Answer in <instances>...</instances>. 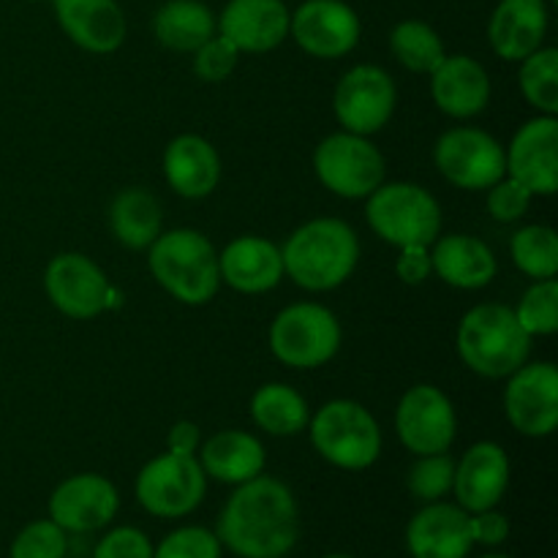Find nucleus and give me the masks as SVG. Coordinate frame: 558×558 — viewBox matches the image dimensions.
<instances>
[{"mask_svg":"<svg viewBox=\"0 0 558 558\" xmlns=\"http://www.w3.org/2000/svg\"><path fill=\"white\" fill-rule=\"evenodd\" d=\"M314 172L341 199H365L385 183L387 163L368 136L338 131L325 136L314 150Z\"/></svg>","mask_w":558,"mask_h":558,"instance_id":"6e6552de","label":"nucleus"},{"mask_svg":"<svg viewBox=\"0 0 558 558\" xmlns=\"http://www.w3.org/2000/svg\"><path fill=\"white\" fill-rule=\"evenodd\" d=\"M109 227H112L114 240L125 248H150L153 240L163 232L161 202L147 189L120 191L109 207Z\"/></svg>","mask_w":558,"mask_h":558,"instance_id":"cd10ccee","label":"nucleus"},{"mask_svg":"<svg viewBox=\"0 0 558 558\" xmlns=\"http://www.w3.org/2000/svg\"><path fill=\"white\" fill-rule=\"evenodd\" d=\"M251 420L265 434L289 439L308 428L311 409L294 387L270 381V385H262L251 398Z\"/></svg>","mask_w":558,"mask_h":558,"instance_id":"c756f323","label":"nucleus"},{"mask_svg":"<svg viewBox=\"0 0 558 558\" xmlns=\"http://www.w3.org/2000/svg\"><path fill=\"white\" fill-rule=\"evenodd\" d=\"M196 461H199L207 480H216L223 485H243L265 472L267 456L254 434L227 428L202 441L199 450H196Z\"/></svg>","mask_w":558,"mask_h":558,"instance_id":"bb28decb","label":"nucleus"},{"mask_svg":"<svg viewBox=\"0 0 558 558\" xmlns=\"http://www.w3.org/2000/svg\"><path fill=\"white\" fill-rule=\"evenodd\" d=\"M510 488V458L496 441H477L456 461L452 494L461 510L472 512L494 510Z\"/></svg>","mask_w":558,"mask_h":558,"instance_id":"6ab92c4d","label":"nucleus"},{"mask_svg":"<svg viewBox=\"0 0 558 558\" xmlns=\"http://www.w3.org/2000/svg\"><path fill=\"white\" fill-rule=\"evenodd\" d=\"M47 298L60 314L71 319H93L107 311V272L85 254L65 251L49 259L44 270Z\"/></svg>","mask_w":558,"mask_h":558,"instance_id":"2eb2a0df","label":"nucleus"},{"mask_svg":"<svg viewBox=\"0 0 558 558\" xmlns=\"http://www.w3.org/2000/svg\"><path fill=\"white\" fill-rule=\"evenodd\" d=\"M510 254L518 270L534 281L556 278L558 272V234L543 223L521 227L510 240Z\"/></svg>","mask_w":558,"mask_h":558,"instance_id":"2f4dec72","label":"nucleus"},{"mask_svg":"<svg viewBox=\"0 0 558 558\" xmlns=\"http://www.w3.org/2000/svg\"><path fill=\"white\" fill-rule=\"evenodd\" d=\"M480 558H510V556H505V554H485V556H480Z\"/></svg>","mask_w":558,"mask_h":558,"instance_id":"c03bdc74","label":"nucleus"},{"mask_svg":"<svg viewBox=\"0 0 558 558\" xmlns=\"http://www.w3.org/2000/svg\"><path fill=\"white\" fill-rule=\"evenodd\" d=\"M153 33L172 52H196L218 33L216 14L202 0H167L153 16Z\"/></svg>","mask_w":558,"mask_h":558,"instance_id":"c85d7f7f","label":"nucleus"},{"mask_svg":"<svg viewBox=\"0 0 558 558\" xmlns=\"http://www.w3.org/2000/svg\"><path fill=\"white\" fill-rule=\"evenodd\" d=\"M545 36H548L545 0H499L490 14L488 41L501 60L521 63L543 47Z\"/></svg>","mask_w":558,"mask_h":558,"instance_id":"b1692460","label":"nucleus"},{"mask_svg":"<svg viewBox=\"0 0 558 558\" xmlns=\"http://www.w3.org/2000/svg\"><path fill=\"white\" fill-rule=\"evenodd\" d=\"M456 347L469 371L485 379H507L529 363L532 336L523 330L510 305L480 303L463 314Z\"/></svg>","mask_w":558,"mask_h":558,"instance_id":"7ed1b4c3","label":"nucleus"},{"mask_svg":"<svg viewBox=\"0 0 558 558\" xmlns=\"http://www.w3.org/2000/svg\"><path fill=\"white\" fill-rule=\"evenodd\" d=\"M507 174L526 185L532 196H554L558 191V120L537 114L526 120L505 147Z\"/></svg>","mask_w":558,"mask_h":558,"instance_id":"f3484780","label":"nucleus"},{"mask_svg":"<svg viewBox=\"0 0 558 558\" xmlns=\"http://www.w3.org/2000/svg\"><path fill=\"white\" fill-rule=\"evenodd\" d=\"M322 558H354V556H347V554H330V556H322Z\"/></svg>","mask_w":558,"mask_h":558,"instance_id":"a18cd8bd","label":"nucleus"},{"mask_svg":"<svg viewBox=\"0 0 558 558\" xmlns=\"http://www.w3.org/2000/svg\"><path fill=\"white\" fill-rule=\"evenodd\" d=\"M532 191L526 185H521L518 180H512L510 174L494 183L488 189V213L501 223L521 221L529 213V205H532Z\"/></svg>","mask_w":558,"mask_h":558,"instance_id":"58836bf2","label":"nucleus"},{"mask_svg":"<svg viewBox=\"0 0 558 558\" xmlns=\"http://www.w3.org/2000/svg\"><path fill=\"white\" fill-rule=\"evenodd\" d=\"M289 36L311 58L338 60L357 47L363 25L343 0H305L289 20Z\"/></svg>","mask_w":558,"mask_h":558,"instance_id":"4468645a","label":"nucleus"},{"mask_svg":"<svg viewBox=\"0 0 558 558\" xmlns=\"http://www.w3.org/2000/svg\"><path fill=\"white\" fill-rule=\"evenodd\" d=\"M434 163L447 183L463 191H488L507 174L505 145L472 125L445 131L434 145Z\"/></svg>","mask_w":558,"mask_h":558,"instance_id":"9d476101","label":"nucleus"},{"mask_svg":"<svg viewBox=\"0 0 558 558\" xmlns=\"http://www.w3.org/2000/svg\"><path fill=\"white\" fill-rule=\"evenodd\" d=\"M452 480H456V461L447 452H436V456H417L414 466L409 469L407 485L414 499L430 505L450 494Z\"/></svg>","mask_w":558,"mask_h":558,"instance_id":"f704fd0d","label":"nucleus"},{"mask_svg":"<svg viewBox=\"0 0 558 558\" xmlns=\"http://www.w3.org/2000/svg\"><path fill=\"white\" fill-rule=\"evenodd\" d=\"M289 20L292 11L283 0H229L216 27L238 52L262 54L287 41Z\"/></svg>","mask_w":558,"mask_h":558,"instance_id":"a211bd4d","label":"nucleus"},{"mask_svg":"<svg viewBox=\"0 0 558 558\" xmlns=\"http://www.w3.org/2000/svg\"><path fill=\"white\" fill-rule=\"evenodd\" d=\"M430 272H434V265H430V245H403V248H398L396 276L407 287H420V283L428 281Z\"/></svg>","mask_w":558,"mask_h":558,"instance_id":"79ce46f5","label":"nucleus"},{"mask_svg":"<svg viewBox=\"0 0 558 558\" xmlns=\"http://www.w3.org/2000/svg\"><path fill=\"white\" fill-rule=\"evenodd\" d=\"M238 49L216 33V36L207 38V41L194 52V74L199 76L202 82L218 85V82H223L234 69H238Z\"/></svg>","mask_w":558,"mask_h":558,"instance_id":"4c0bfd02","label":"nucleus"},{"mask_svg":"<svg viewBox=\"0 0 558 558\" xmlns=\"http://www.w3.org/2000/svg\"><path fill=\"white\" fill-rule=\"evenodd\" d=\"M469 532H472L474 545H485V548H499L510 539V521L505 512L483 510L469 515Z\"/></svg>","mask_w":558,"mask_h":558,"instance_id":"a19ab883","label":"nucleus"},{"mask_svg":"<svg viewBox=\"0 0 558 558\" xmlns=\"http://www.w3.org/2000/svg\"><path fill=\"white\" fill-rule=\"evenodd\" d=\"M398 90L392 76L385 69L360 63L338 80L332 93V112L343 131L371 136L390 123L396 112Z\"/></svg>","mask_w":558,"mask_h":558,"instance_id":"9b49d317","label":"nucleus"},{"mask_svg":"<svg viewBox=\"0 0 558 558\" xmlns=\"http://www.w3.org/2000/svg\"><path fill=\"white\" fill-rule=\"evenodd\" d=\"M65 36L93 54L118 52L125 41V14L118 0H52Z\"/></svg>","mask_w":558,"mask_h":558,"instance_id":"aec40b11","label":"nucleus"},{"mask_svg":"<svg viewBox=\"0 0 558 558\" xmlns=\"http://www.w3.org/2000/svg\"><path fill=\"white\" fill-rule=\"evenodd\" d=\"M472 545L469 512L445 499L425 505L407 526L412 558H469Z\"/></svg>","mask_w":558,"mask_h":558,"instance_id":"412c9836","label":"nucleus"},{"mask_svg":"<svg viewBox=\"0 0 558 558\" xmlns=\"http://www.w3.org/2000/svg\"><path fill=\"white\" fill-rule=\"evenodd\" d=\"M163 178L183 199H205L218 189L221 158L199 134H180L163 150Z\"/></svg>","mask_w":558,"mask_h":558,"instance_id":"393cba45","label":"nucleus"},{"mask_svg":"<svg viewBox=\"0 0 558 558\" xmlns=\"http://www.w3.org/2000/svg\"><path fill=\"white\" fill-rule=\"evenodd\" d=\"M93 558H153V543L142 529L118 526L104 534Z\"/></svg>","mask_w":558,"mask_h":558,"instance_id":"ea45409f","label":"nucleus"},{"mask_svg":"<svg viewBox=\"0 0 558 558\" xmlns=\"http://www.w3.org/2000/svg\"><path fill=\"white\" fill-rule=\"evenodd\" d=\"M430 265L447 287L463 292L485 289L499 270V262L488 243L463 232L439 234L430 245Z\"/></svg>","mask_w":558,"mask_h":558,"instance_id":"a878e982","label":"nucleus"},{"mask_svg":"<svg viewBox=\"0 0 558 558\" xmlns=\"http://www.w3.org/2000/svg\"><path fill=\"white\" fill-rule=\"evenodd\" d=\"M223 545L205 526H183L153 545V558H221Z\"/></svg>","mask_w":558,"mask_h":558,"instance_id":"e433bc0d","label":"nucleus"},{"mask_svg":"<svg viewBox=\"0 0 558 558\" xmlns=\"http://www.w3.org/2000/svg\"><path fill=\"white\" fill-rule=\"evenodd\" d=\"M69 534L54 521H33L22 529L9 548V558H65Z\"/></svg>","mask_w":558,"mask_h":558,"instance_id":"c9c22d12","label":"nucleus"},{"mask_svg":"<svg viewBox=\"0 0 558 558\" xmlns=\"http://www.w3.org/2000/svg\"><path fill=\"white\" fill-rule=\"evenodd\" d=\"M396 434L412 456L450 452L458 434V414L447 392L434 385H414L396 409Z\"/></svg>","mask_w":558,"mask_h":558,"instance_id":"f8f14e48","label":"nucleus"},{"mask_svg":"<svg viewBox=\"0 0 558 558\" xmlns=\"http://www.w3.org/2000/svg\"><path fill=\"white\" fill-rule=\"evenodd\" d=\"M341 349V322L319 303L287 305L270 325V352L281 365L314 371Z\"/></svg>","mask_w":558,"mask_h":558,"instance_id":"0eeeda50","label":"nucleus"},{"mask_svg":"<svg viewBox=\"0 0 558 558\" xmlns=\"http://www.w3.org/2000/svg\"><path fill=\"white\" fill-rule=\"evenodd\" d=\"M365 218L385 243L434 245L441 234V207L430 191L417 183H381L365 196Z\"/></svg>","mask_w":558,"mask_h":558,"instance_id":"423d86ee","label":"nucleus"},{"mask_svg":"<svg viewBox=\"0 0 558 558\" xmlns=\"http://www.w3.org/2000/svg\"><path fill=\"white\" fill-rule=\"evenodd\" d=\"M283 276L305 292H330L347 283L360 262V240L341 218H314L281 245Z\"/></svg>","mask_w":558,"mask_h":558,"instance_id":"f03ea898","label":"nucleus"},{"mask_svg":"<svg viewBox=\"0 0 558 558\" xmlns=\"http://www.w3.org/2000/svg\"><path fill=\"white\" fill-rule=\"evenodd\" d=\"M392 58L414 74H430L445 60V41L423 20H403L390 33Z\"/></svg>","mask_w":558,"mask_h":558,"instance_id":"7c9ffc66","label":"nucleus"},{"mask_svg":"<svg viewBox=\"0 0 558 558\" xmlns=\"http://www.w3.org/2000/svg\"><path fill=\"white\" fill-rule=\"evenodd\" d=\"M33 3H52V0H33Z\"/></svg>","mask_w":558,"mask_h":558,"instance_id":"49530a36","label":"nucleus"},{"mask_svg":"<svg viewBox=\"0 0 558 558\" xmlns=\"http://www.w3.org/2000/svg\"><path fill=\"white\" fill-rule=\"evenodd\" d=\"M507 423L529 439H545L558 428V368L554 363H523L507 376Z\"/></svg>","mask_w":558,"mask_h":558,"instance_id":"ddd939ff","label":"nucleus"},{"mask_svg":"<svg viewBox=\"0 0 558 558\" xmlns=\"http://www.w3.org/2000/svg\"><path fill=\"white\" fill-rule=\"evenodd\" d=\"M428 76L434 104L447 118L469 120L488 107L490 76L483 63L469 54H445Z\"/></svg>","mask_w":558,"mask_h":558,"instance_id":"4be33fe9","label":"nucleus"},{"mask_svg":"<svg viewBox=\"0 0 558 558\" xmlns=\"http://www.w3.org/2000/svg\"><path fill=\"white\" fill-rule=\"evenodd\" d=\"M521 93L539 114H558V49L539 47L521 60Z\"/></svg>","mask_w":558,"mask_h":558,"instance_id":"473e14b6","label":"nucleus"},{"mask_svg":"<svg viewBox=\"0 0 558 558\" xmlns=\"http://www.w3.org/2000/svg\"><path fill=\"white\" fill-rule=\"evenodd\" d=\"M515 311L518 322L523 330L532 338L554 336L558 330V281L556 278H545V281H534L532 287L523 292L521 303Z\"/></svg>","mask_w":558,"mask_h":558,"instance_id":"72a5a7b5","label":"nucleus"},{"mask_svg":"<svg viewBox=\"0 0 558 558\" xmlns=\"http://www.w3.org/2000/svg\"><path fill=\"white\" fill-rule=\"evenodd\" d=\"M202 445V430L196 423H189V420H180V423L172 425L167 436V450L174 452V456H196Z\"/></svg>","mask_w":558,"mask_h":558,"instance_id":"37998d69","label":"nucleus"},{"mask_svg":"<svg viewBox=\"0 0 558 558\" xmlns=\"http://www.w3.org/2000/svg\"><path fill=\"white\" fill-rule=\"evenodd\" d=\"M147 267L178 303L205 305L221 287L218 251L196 229H169L147 248Z\"/></svg>","mask_w":558,"mask_h":558,"instance_id":"20e7f679","label":"nucleus"},{"mask_svg":"<svg viewBox=\"0 0 558 558\" xmlns=\"http://www.w3.org/2000/svg\"><path fill=\"white\" fill-rule=\"evenodd\" d=\"M207 490V474L202 472L196 456L163 452L140 469L134 496L145 512L163 521L185 518L202 505Z\"/></svg>","mask_w":558,"mask_h":558,"instance_id":"1a4fd4ad","label":"nucleus"},{"mask_svg":"<svg viewBox=\"0 0 558 558\" xmlns=\"http://www.w3.org/2000/svg\"><path fill=\"white\" fill-rule=\"evenodd\" d=\"M314 450L343 472L371 469L381 456V428L374 414L357 401L336 398L308 420Z\"/></svg>","mask_w":558,"mask_h":558,"instance_id":"39448f33","label":"nucleus"},{"mask_svg":"<svg viewBox=\"0 0 558 558\" xmlns=\"http://www.w3.org/2000/svg\"><path fill=\"white\" fill-rule=\"evenodd\" d=\"M216 537L238 558H287L300 539V510L292 488L265 474L234 485L218 515Z\"/></svg>","mask_w":558,"mask_h":558,"instance_id":"f257e3e1","label":"nucleus"},{"mask_svg":"<svg viewBox=\"0 0 558 558\" xmlns=\"http://www.w3.org/2000/svg\"><path fill=\"white\" fill-rule=\"evenodd\" d=\"M49 521L65 534H90L107 529L120 510V494L101 474H74L49 496Z\"/></svg>","mask_w":558,"mask_h":558,"instance_id":"dca6fc26","label":"nucleus"},{"mask_svg":"<svg viewBox=\"0 0 558 558\" xmlns=\"http://www.w3.org/2000/svg\"><path fill=\"white\" fill-rule=\"evenodd\" d=\"M221 283L240 294H265L283 278L281 248L259 234H243L218 254Z\"/></svg>","mask_w":558,"mask_h":558,"instance_id":"5701e85b","label":"nucleus"}]
</instances>
